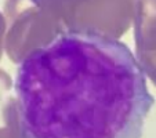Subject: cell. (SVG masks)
Wrapping results in <instances>:
<instances>
[{
	"instance_id": "cell-3",
	"label": "cell",
	"mask_w": 156,
	"mask_h": 138,
	"mask_svg": "<svg viewBox=\"0 0 156 138\" xmlns=\"http://www.w3.org/2000/svg\"><path fill=\"white\" fill-rule=\"evenodd\" d=\"M3 33H4V21L0 15V58H2V50H3Z\"/></svg>"
},
{
	"instance_id": "cell-2",
	"label": "cell",
	"mask_w": 156,
	"mask_h": 138,
	"mask_svg": "<svg viewBox=\"0 0 156 138\" xmlns=\"http://www.w3.org/2000/svg\"><path fill=\"white\" fill-rule=\"evenodd\" d=\"M11 79L0 69V138H24L18 101L10 94Z\"/></svg>"
},
{
	"instance_id": "cell-1",
	"label": "cell",
	"mask_w": 156,
	"mask_h": 138,
	"mask_svg": "<svg viewBox=\"0 0 156 138\" xmlns=\"http://www.w3.org/2000/svg\"><path fill=\"white\" fill-rule=\"evenodd\" d=\"M24 138H141L155 98L113 36L65 29L30 51L15 79Z\"/></svg>"
}]
</instances>
